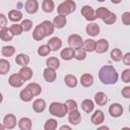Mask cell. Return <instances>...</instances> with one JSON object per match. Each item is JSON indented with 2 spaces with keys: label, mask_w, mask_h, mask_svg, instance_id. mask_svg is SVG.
I'll return each instance as SVG.
<instances>
[{
  "label": "cell",
  "mask_w": 130,
  "mask_h": 130,
  "mask_svg": "<svg viewBox=\"0 0 130 130\" xmlns=\"http://www.w3.org/2000/svg\"><path fill=\"white\" fill-rule=\"evenodd\" d=\"M99 78L104 84L112 85L118 81V73L117 70L110 65L103 66L99 71Z\"/></svg>",
  "instance_id": "obj_1"
},
{
  "label": "cell",
  "mask_w": 130,
  "mask_h": 130,
  "mask_svg": "<svg viewBox=\"0 0 130 130\" xmlns=\"http://www.w3.org/2000/svg\"><path fill=\"white\" fill-rule=\"evenodd\" d=\"M49 112L52 116H55V117H58V118H63L68 113L65 104H62V103H59V102L51 103V105L49 106Z\"/></svg>",
  "instance_id": "obj_2"
},
{
  "label": "cell",
  "mask_w": 130,
  "mask_h": 130,
  "mask_svg": "<svg viewBox=\"0 0 130 130\" xmlns=\"http://www.w3.org/2000/svg\"><path fill=\"white\" fill-rule=\"evenodd\" d=\"M76 9V3L73 0H65L57 7V12L61 15H68L72 12H74Z\"/></svg>",
  "instance_id": "obj_3"
},
{
  "label": "cell",
  "mask_w": 130,
  "mask_h": 130,
  "mask_svg": "<svg viewBox=\"0 0 130 130\" xmlns=\"http://www.w3.org/2000/svg\"><path fill=\"white\" fill-rule=\"evenodd\" d=\"M67 42H68L69 47L75 50V49L81 48V45H82V42H83V41H82V38H81L79 35H77V34H72V35H70V36L68 37Z\"/></svg>",
  "instance_id": "obj_4"
},
{
  "label": "cell",
  "mask_w": 130,
  "mask_h": 130,
  "mask_svg": "<svg viewBox=\"0 0 130 130\" xmlns=\"http://www.w3.org/2000/svg\"><path fill=\"white\" fill-rule=\"evenodd\" d=\"M80 12H81L82 16H83L87 21H93V20L96 19L94 10H93L92 7L89 6V5H84V6H82Z\"/></svg>",
  "instance_id": "obj_5"
},
{
  "label": "cell",
  "mask_w": 130,
  "mask_h": 130,
  "mask_svg": "<svg viewBox=\"0 0 130 130\" xmlns=\"http://www.w3.org/2000/svg\"><path fill=\"white\" fill-rule=\"evenodd\" d=\"M16 117L13 114H7L3 118V125L5 129H13L16 126Z\"/></svg>",
  "instance_id": "obj_6"
},
{
  "label": "cell",
  "mask_w": 130,
  "mask_h": 130,
  "mask_svg": "<svg viewBox=\"0 0 130 130\" xmlns=\"http://www.w3.org/2000/svg\"><path fill=\"white\" fill-rule=\"evenodd\" d=\"M67 114H68V121H69L70 124L78 125L80 123V121H81V114H80V112L77 109L72 110V111L68 112Z\"/></svg>",
  "instance_id": "obj_7"
},
{
  "label": "cell",
  "mask_w": 130,
  "mask_h": 130,
  "mask_svg": "<svg viewBox=\"0 0 130 130\" xmlns=\"http://www.w3.org/2000/svg\"><path fill=\"white\" fill-rule=\"evenodd\" d=\"M8 83L12 86V87H20L23 85L24 80L20 77V75L18 73H13L10 75V77L8 78Z\"/></svg>",
  "instance_id": "obj_8"
},
{
  "label": "cell",
  "mask_w": 130,
  "mask_h": 130,
  "mask_svg": "<svg viewBox=\"0 0 130 130\" xmlns=\"http://www.w3.org/2000/svg\"><path fill=\"white\" fill-rule=\"evenodd\" d=\"M123 107L122 105L118 104V103H115V104H112L110 107H109V113L112 117L114 118H119L120 116H122L123 114Z\"/></svg>",
  "instance_id": "obj_9"
},
{
  "label": "cell",
  "mask_w": 130,
  "mask_h": 130,
  "mask_svg": "<svg viewBox=\"0 0 130 130\" xmlns=\"http://www.w3.org/2000/svg\"><path fill=\"white\" fill-rule=\"evenodd\" d=\"M104 121H105V115H104L103 111H101V110L94 111L93 114H92L91 117H90V122H91L93 125H95V126L101 125Z\"/></svg>",
  "instance_id": "obj_10"
},
{
  "label": "cell",
  "mask_w": 130,
  "mask_h": 130,
  "mask_svg": "<svg viewBox=\"0 0 130 130\" xmlns=\"http://www.w3.org/2000/svg\"><path fill=\"white\" fill-rule=\"evenodd\" d=\"M24 9L28 14H35L39 10L38 0H26L24 4Z\"/></svg>",
  "instance_id": "obj_11"
},
{
  "label": "cell",
  "mask_w": 130,
  "mask_h": 130,
  "mask_svg": "<svg viewBox=\"0 0 130 130\" xmlns=\"http://www.w3.org/2000/svg\"><path fill=\"white\" fill-rule=\"evenodd\" d=\"M109 49V42L106 39H100L98 42H95V49L94 51L98 54L106 53Z\"/></svg>",
  "instance_id": "obj_12"
},
{
  "label": "cell",
  "mask_w": 130,
  "mask_h": 130,
  "mask_svg": "<svg viewBox=\"0 0 130 130\" xmlns=\"http://www.w3.org/2000/svg\"><path fill=\"white\" fill-rule=\"evenodd\" d=\"M47 45L49 46V48H50L51 51H58L62 47V41L58 37H53V38H51L48 41V44Z\"/></svg>",
  "instance_id": "obj_13"
},
{
  "label": "cell",
  "mask_w": 130,
  "mask_h": 130,
  "mask_svg": "<svg viewBox=\"0 0 130 130\" xmlns=\"http://www.w3.org/2000/svg\"><path fill=\"white\" fill-rule=\"evenodd\" d=\"M43 76H44V79H45L47 82H50V83H51V82H54V81H55L57 74H56V71H55L54 69L47 67V68H45L44 71H43Z\"/></svg>",
  "instance_id": "obj_14"
},
{
  "label": "cell",
  "mask_w": 130,
  "mask_h": 130,
  "mask_svg": "<svg viewBox=\"0 0 130 130\" xmlns=\"http://www.w3.org/2000/svg\"><path fill=\"white\" fill-rule=\"evenodd\" d=\"M52 23H53V25H54L55 28H58V29L63 28V27L66 25V23H67L66 16H65V15H61V14H59V15H57V16L54 17Z\"/></svg>",
  "instance_id": "obj_15"
},
{
  "label": "cell",
  "mask_w": 130,
  "mask_h": 130,
  "mask_svg": "<svg viewBox=\"0 0 130 130\" xmlns=\"http://www.w3.org/2000/svg\"><path fill=\"white\" fill-rule=\"evenodd\" d=\"M85 31L88 36L90 37H95L100 34V25L95 22H91V23H88L85 27Z\"/></svg>",
  "instance_id": "obj_16"
},
{
  "label": "cell",
  "mask_w": 130,
  "mask_h": 130,
  "mask_svg": "<svg viewBox=\"0 0 130 130\" xmlns=\"http://www.w3.org/2000/svg\"><path fill=\"white\" fill-rule=\"evenodd\" d=\"M46 106L47 104L43 99H37L32 103V109L36 113H43L46 110Z\"/></svg>",
  "instance_id": "obj_17"
},
{
  "label": "cell",
  "mask_w": 130,
  "mask_h": 130,
  "mask_svg": "<svg viewBox=\"0 0 130 130\" xmlns=\"http://www.w3.org/2000/svg\"><path fill=\"white\" fill-rule=\"evenodd\" d=\"M18 74L24 81H27L32 77V70L28 66H22L20 68V70L18 71Z\"/></svg>",
  "instance_id": "obj_18"
},
{
  "label": "cell",
  "mask_w": 130,
  "mask_h": 130,
  "mask_svg": "<svg viewBox=\"0 0 130 130\" xmlns=\"http://www.w3.org/2000/svg\"><path fill=\"white\" fill-rule=\"evenodd\" d=\"M13 37H14V35L9 27L6 26V27H3L0 29V39L3 42H9L13 39Z\"/></svg>",
  "instance_id": "obj_19"
},
{
  "label": "cell",
  "mask_w": 130,
  "mask_h": 130,
  "mask_svg": "<svg viewBox=\"0 0 130 130\" xmlns=\"http://www.w3.org/2000/svg\"><path fill=\"white\" fill-rule=\"evenodd\" d=\"M93 83V76L89 73H83L80 76V84L83 87H89Z\"/></svg>",
  "instance_id": "obj_20"
},
{
  "label": "cell",
  "mask_w": 130,
  "mask_h": 130,
  "mask_svg": "<svg viewBox=\"0 0 130 130\" xmlns=\"http://www.w3.org/2000/svg\"><path fill=\"white\" fill-rule=\"evenodd\" d=\"M81 49L84 50L85 52H93L95 49V41L92 39H86L82 42Z\"/></svg>",
  "instance_id": "obj_21"
},
{
  "label": "cell",
  "mask_w": 130,
  "mask_h": 130,
  "mask_svg": "<svg viewBox=\"0 0 130 130\" xmlns=\"http://www.w3.org/2000/svg\"><path fill=\"white\" fill-rule=\"evenodd\" d=\"M60 57L65 61H69V60L73 59L74 58V49H72L70 47L64 48L60 53Z\"/></svg>",
  "instance_id": "obj_22"
},
{
  "label": "cell",
  "mask_w": 130,
  "mask_h": 130,
  "mask_svg": "<svg viewBox=\"0 0 130 130\" xmlns=\"http://www.w3.org/2000/svg\"><path fill=\"white\" fill-rule=\"evenodd\" d=\"M94 103L98 106H105L108 103V96L105 92L99 91L94 94Z\"/></svg>",
  "instance_id": "obj_23"
},
{
  "label": "cell",
  "mask_w": 130,
  "mask_h": 130,
  "mask_svg": "<svg viewBox=\"0 0 130 130\" xmlns=\"http://www.w3.org/2000/svg\"><path fill=\"white\" fill-rule=\"evenodd\" d=\"M18 127L20 130H30L32 127V122L29 118L23 117L18 121Z\"/></svg>",
  "instance_id": "obj_24"
},
{
  "label": "cell",
  "mask_w": 130,
  "mask_h": 130,
  "mask_svg": "<svg viewBox=\"0 0 130 130\" xmlns=\"http://www.w3.org/2000/svg\"><path fill=\"white\" fill-rule=\"evenodd\" d=\"M32 38L35 39V41H42L44 38H46V35H45V31L42 27L41 24H38L34 31H32Z\"/></svg>",
  "instance_id": "obj_25"
},
{
  "label": "cell",
  "mask_w": 130,
  "mask_h": 130,
  "mask_svg": "<svg viewBox=\"0 0 130 130\" xmlns=\"http://www.w3.org/2000/svg\"><path fill=\"white\" fill-rule=\"evenodd\" d=\"M8 18L12 22H18V21H20L22 19V13L19 10L12 9V10H10L8 12Z\"/></svg>",
  "instance_id": "obj_26"
},
{
  "label": "cell",
  "mask_w": 130,
  "mask_h": 130,
  "mask_svg": "<svg viewBox=\"0 0 130 130\" xmlns=\"http://www.w3.org/2000/svg\"><path fill=\"white\" fill-rule=\"evenodd\" d=\"M41 25H42V27H43V29H44V31H45V35H46V37H49V36H51L53 32H54V25H53V23L50 21V20H44L43 22H41L40 23Z\"/></svg>",
  "instance_id": "obj_27"
},
{
  "label": "cell",
  "mask_w": 130,
  "mask_h": 130,
  "mask_svg": "<svg viewBox=\"0 0 130 130\" xmlns=\"http://www.w3.org/2000/svg\"><path fill=\"white\" fill-rule=\"evenodd\" d=\"M15 63L19 66H27L28 63H29V57L26 55V54H18L16 57H15Z\"/></svg>",
  "instance_id": "obj_28"
},
{
  "label": "cell",
  "mask_w": 130,
  "mask_h": 130,
  "mask_svg": "<svg viewBox=\"0 0 130 130\" xmlns=\"http://www.w3.org/2000/svg\"><path fill=\"white\" fill-rule=\"evenodd\" d=\"M19 98H20V100H21L22 102L28 103V102H30V101L32 100L34 94L30 92V90H29L27 87H25V88H23V89L20 90V92H19Z\"/></svg>",
  "instance_id": "obj_29"
},
{
  "label": "cell",
  "mask_w": 130,
  "mask_h": 130,
  "mask_svg": "<svg viewBox=\"0 0 130 130\" xmlns=\"http://www.w3.org/2000/svg\"><path fill=\"white\" fill-rule=\"evenodd\" d=\"M81 109L85 112V113H91L92 111H93V109H94V103L91 101V100H89V99H85V100H83L82 101V103H81Z\"/></svg>",
  "instance_id": "obj_30"
},
{
  "label": "cell",
  "mask_w": 130,
  "mask_h": 130,
  "mask_svg": "<svg viewBox=\"0 0 130 130\" xmlns=\"http://www.w3.org/2000/svg\"><path fill=\"white\" fill-rule=\"evenodd\" d=\"M64 82L68 87H76L77 85V78L73 74H67L64 77Z\"/></svg>",
  "instance_id": "obj_31"
},
{
  "label": "cell",
  "mask_w": 130,
  "mask_h": 130,
  "mask_svg": "<svg viewBox=\"0 0 130 130\" xmlns=\"http://www.w3.org/2000/svg\"><path fill=\"white\" fill-rule=\"evenodd\" d=\"M42 9L46 13H51L55 9V3L53 0H44L42 3Z\"/></svg>",
  "instance_id": "obj_32"
},
{
  "label": "cell",
  "mask_w": 130,
  "mask_h": 130,
  "mask_svg": "<svg viewBox=\"0 0 130 130\" xmlns=\"http://www.w3.org/2000/svg\"><path fill=\"white\" fill-rule=\"evenodd\" d=\"M46 65L49 68H52L54 70H57L59 68V66H60V61L56 57H49L46 60Z\"/></svg>",
  "instance_id": "obj_33"
},
{
  "label": "cell",
  "mask_w": 130,
  "mask_h": 130,
  "mask_svg": "<svg viewBox=\"0 0 130 130\" xmlns=\"http://www.w3.org/2000/svg\"><path fill=\"white\" fill-rule=\"evenodd\" d=\"M26 87L30 90V92L34 94V96H37V95H39V94L42 92V87H41V85L38 84V83H36V82H30V83H28V84L26 85Z\"/></svg>",
  "instance_id": "obj_34"
},
{
  "label": "cell",
  "mask_w": 130,
  "mask_h": 130,
  "mask_svg": "<svg viewBox=\"0 0 130 130\" xmlns=\"http://www.w3.org/2000/svg\"><path fill=\"white\" fill-rule=\"evenodd\" d=\"M110 12H111V11H110L108 8H106V7H100V8H98V9L94 11L96 18H101L102 20L105 19V18L109 15Z\"/></svg>",
  "instance_id": "obj_35"
},
{
  "label": "cell",
  "mask_w": 130,
  "mask_h": 130,
  "mask_svg": "<svg viewBox=\"0 0 130 130\" xmlns=\"http://www.w3.org/2000/svg\"><path fill=\"white\" fill-rule=\"evenodd\" d=\"M110 57L113 61L115 62H119L122 60V57H123V54H122V51L118 48H115L111 51V54H110Z\"/></svg>",
  "instance_id": "obj_36"
},
{
  "label": "cell",
  "mask_w": 130,
  "mask_h": 130,
  "mask_svg": "<svg viewBox=\"0 0 130 130\" xmlns=\"http://www.w3.org/2000/svg\"><path fill=\"white\" fill-rule=\"evenodd\" d=\"M10 70V63L6 59H0V74L5 75Z\"/></svg>",
  "instance_id": "obj_37"
},
{
  "label": "cell",
  "mask_w": 130,
  "mask_h": 130,
  "mask_svg": "<svg viewBox=\"0 0 130 130\" xmlns=\"http://www.w3.org/2000/svg\"><path fill=\"white\" fill-rule=\"evenodd\" d=\"M1 53L4 57H11L15 53V48L13 46H4L1 50Z\"/></svg>",
  "instance_id": "obj_38"
},
{
  "label": "cell",
  "mask_w": 130,
  "mask_h": 130,
  "mask_svg": "<svg viewBox=\"0 0 130 130\" xmlns=\"http://www.w3.org/2000/svg\"><path fill=\"white\" fill-rule=\"evenodd\" d=\"M58 127V122L55 119H48L44 125L45 130H55Z\"/></svg>",
  "instance_id": "obj_39"
},
{
  "label": "cell",
  "mask_w": 130,
  "mask_h": 130,
  "mask_svg": "<svg viewBox=\"0 0 130 130\" xmlns=\"http://www.w3.org/2000/svg\"><path fill=\"white\" fill-rule=\"evenodd\" d=\"M86 57V52L84 50H82L81 48H78V49H75L74 50V58L78 61H82L84 60Z\"/></svg>",
  "instance_id": "obj_40"
},
{
  "label": "cell",
  "mask_w": 130,
  "mask_h": 130,
  "mask_svg": "<svg viewBox=\"0 0 130 130\" xmlns=\"http://www.w3.org/2000/svg\"><path fill=\"white\" fill-rule=\"evenodd\" d=\"M50 52H51V50H50V48H49L48 45H42V46H40L38 48V54L40 56H42V57L48 56L50 54Z\"/></svg>",
  "instance_id": "obj_41"
},
{
  "label": "cell",
  "mask_w": 130,
  "mask_h": 130,
  "mask_svg": "<svg viewBox=\"0 0 130 130\" xmlns=\"http://www.w3.org/2000/svg\"><path fill=\"white\" fill-rule=\"evenodd\" d=\"M9 28L11 29V31L13 32L14 36H19V35H21V32H22V27H21L20 23L18 24L17 22H14L13 24H11V26H10Z\"/></svg>",
  "instance_id": "obj_42"
},
{
  "label": "cell",
  "mask_w": 130,
  "mask_h": 130,
  "mask_svg": "<svg viewBox=\"0 0 130 130\" xmlns=\"http://www.w3.org/2000/svg\"><path fill=\"white\" fill-rule=\"evenodd\" d=\"M21 27H22V31H28L31 29L32 27V21L30 19H23L20 23Z\"/></svg>",
  "instance_id": "obj_43"
},
{
  "label": "cell",
  "mask_w": 130,
  "mask_h": 130,
  "mask_svg": "<svg viewBox=\"0 0 130 130\" xmlns=\"http://www.w3.org/2000/svg\"><path fill=\"white\" fill-rule=\"evenodd\" d=\"M116 20H117V15H116L114 12H112V11L109 13V15H108L105 19H103V21H104L106 24H113Z\"/></svg>",
  "instance_id": "obj_44"
},
{
  "label": "cell",
  "mask_w": 130,
  "mask_h": 130,
  "mask_svg": "<svg viewBox=\"0 0 130 130\" xmlns=\"http://www.w3.org/2000/svg\"><path fill=\"white\" fill-rule=\"evenodd\" d=\"M65 106H66V109H67V111L68 112H70V111H72V110H75V109H77V103L74 101V100H67L66 102H65Z\"/></svg>",
  "instance_id": "obj_45"
},
{
  "label": "cell",
  "mask_w": 130,
  "mask_h": 130,
  "mask_svg": "<svg viewBox=\"0 0 130 130\" xmlns=\"http://www.w3.org/2000/svg\"><path fill=\"white\" fill-rule=\"evenodd\" d=\"M121 78H122V81L125 82V83H129L130 82V69L129 68L123 70Z\"/></svg>",
  "instance_id": "obj_46"
},
{
  "label": "cell",
  "mask_w": 130,
  "mask_h": 130,
  "mask_svg": "<svg viewBox=\"0 0 130 130\" xmlns=\"http://www.w3.org/2000/svg\"><path fill=\"white\" fill-rule=\"evenodd\" d=\"M122 22L125 25H129L130 24V12L126 11L122 14Z\"/></svg>",
  "instance_id": "obj_47"
},
{
  "label": "cell",
  "mask_w": 130,
  "mask_h": 130,
  "mask_svg": "<svg viewBox=\"0 0 130 130\" xmlns=\"http://www.w3.org/2000/svg\"><path fill=\"white\" fill-rule=\"evenodd\" d=\"M6 26H7V17L5 16V14L0 13V29Z\"/></svg>",
  "instance_id": "obj_48"
},
{
  "label": "cell",
  "mask_w": 130,
  "mask_h": 130,
  "mask_svg": "<svg viewBox=\"0 0 130 130\" xmlns=\"http://www.w3.org/2000/svg\"><path fill=\"white\" fill-rule=\"evenodd\" d=\"M121 94L125 98V99H130V86H125L123 87Z\"/></svg>",
  "instance_id": "obj_49"
},
{
  "label": "cell",
  "mask_w": 130,
  "mask_h": 130,
  "mask_svg": "<svg viewBox=\"0 0 130 130\" xmlns=\"http://www.w3.org/2000/svg\"><path fill=\"white\" fill-rule=\"evenodd\" d=\"M122 61L126 66L130 65V53H126L125 55H123L122 57Z\"/></svg>",
  "instance_id": "obj_50"
},
{
  "label": "cell",
  "mask_w": 130,
  "mask_h": 130,
  "mask_svg": "<svg viewBox=\"0 0 130 130\" xmlns=\"http://www.w3.org/2000/svg\"><path fill=\"white\" fill-rule=\"evenodd\" d=\"M60 129H61V130H63V129H68V130H70L71 127H70V126H67V125H63V126L60 127Z\"/></svg>",
  "instance_id": "obj_51"
},
{
  "label": "cell",
  "mask_w": 130,
  "mask_h": 130,
  "mask_svg": "<svg viewBox=\"0 0 130 130\" xmlns=\"http://www.w3.org/2000/svg\"><path fill=\"white\" fill-rule=\"evenodd\" d=\"M121 1L122 0H111V2L114 4H119V3H121Z\"/></svg>",
  "instance_id": "obj_52"
},
{
  "label": "cell",
  "mask_w": 130,
  "mask_h": 130,
  "mask_svg": "<svg viewBox=\"0 0 130 130\" xmlns=\"http://www.w3.org/2000/svg\"><path fill=\"white\" fill-rule=\"evenodd\" d=\"M2 101H3V95H2V93L0 92V103H2Z\"/></svg>",
  "instance_id": "obj_53"
},
{
  "label": "cell",
  "mask_w": 130,
  "mask_h": 130,
  "mask_svg": "<svg viewBox=\"0 0 130 130\" xmlns=\"http://www.w3.org/2000/svg\"><path fill=\"white\" fill-rule=\"evenodd\" d=\"M3 129H5L4 128V125L3 124H0V130H3Z\"/></svg>",
  "instance_id": "obj_54"
},
{
  "label": "cell",
  "mask_w": 130,
  "mask_h": 130,
  "mask_svg": "<svg viewBox=\"0 0 130 130\" xmlns=\"http://www.w3.org/2000/svg\"><path fill=\"white\" fill-rule=\"evenodd\" d=\"M99 2H104V1H106V0H98Z\"/></svg>",
  "instance_id": "obj_55"
}]
</instances>
